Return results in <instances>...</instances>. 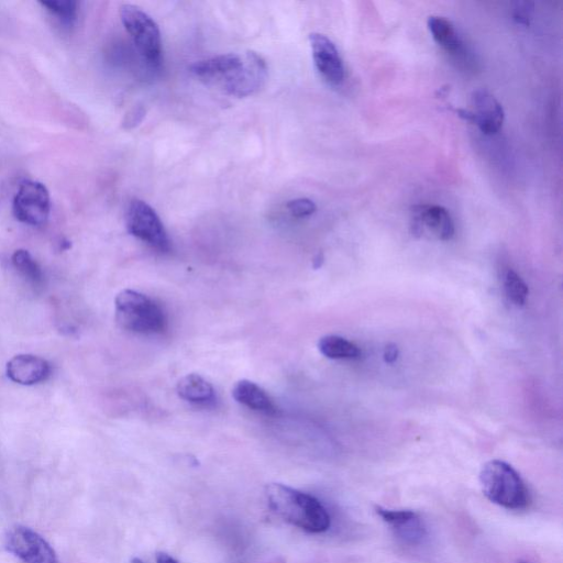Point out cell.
<instances>
[{
    "instance_id": "5bb4252c",
    "label": "cell",
    "mask_w": 563,
    "mask_h": 563,
    "mask_svg": "<svg viewBox=\"0 0 563 563\" xmlns=\"http://www.w3.org/2000/svg\"><path fill=\"white\" fill-rule=\"evenodd\" d=\"M233 396L239 404L250 408V410L267 415L278 413V408L269 394L255 382L249 380L237 382L233 389Z\"/></svg>"
},
{
    "instance_id": "7402d4cb",
    "label": "cell",
    "mask_w": 563,
    "mask_h": 563,
    "mask_svg": "<svg viewBox=\"0 0 563 563\" xmlns=\"http://www.w3.org/2000/svg\"><path fill=\"white\" fill-rule=\"evenodd\" d=\"M534 13V5L532 3L520 2L516 3L513 9V19L518 25L528 27Z\"/></svg>"
},
{
    "instance_id": "603a6c76",
    "label": "cell",
    "mask_w": 563,
    "mask_h": 563,
    "mask_svg": "<svg viewBox=\"0 0 563 563\" xmlns=\"http://www.w3.org/2000/svg\"><path fill=\"white\" fill-rule=\"evenodd\" d=\"M397 356H399V350H397L396 346L390 345L385 348L384 359L386 362L393 363L396 361Z\"/></svg>"
},
{
    "instance_id": "5b68a950",
    "label": "cell",
    "mask_w": 563,
    "mask_h": 563,
    "mask_svg": "<svg viewBox=\"0 0 563 563\" xmlns=\"http://www.w3.org/2000/svg\"><path fill=\"white\" fill-rule=\"evenodd\" d=\"M120 17L143 57L149 63L159 65L162 42L160 29L156 22L145 11L132 5L121 7Z\"/></svg>"
},
{
    "instance_id": "cb8c5ba5",
    "label": "cell",
    "mask_w": 563,
    "mask_h": 563,
    "mask_svg": "<svg viewBox=\"0 0 563 563\" xmlns=\"http://www.w3.org/2000/svg\"><path fill=\"white\" fill-rule=\"evenodd\" d=\"M157 562L158 563H178L171 556H169L168 554H164V553H159L157 555Z\"/></svg>"
},
{
    "instance_id": "30bf717a",
    "label": "cell",
    "mask_w": 563,
    "mask_h": 563,
    "mask_svg": "<svg viewBox=\"0 0 563 563\" xmlns=\"http://www.w3.org/2000/svg\"><path fill=\"white\" fill-rule=\"evenodd\" d=\"M309 41H311L313 59L320 75L333 86L344 82L345 66L335 43L322 33H312Z\"/></svg>"
},
{
    "instance_id": "52a82bcc",
    "label": "cell",
    "mask_w": 563,
    "mask_h": 563,
    "mask_svg": "<svg viewBox=\"0 0 563 563\" xmlns=\"http://www.w3.org/2000/svg\"><path fill=\"white\" fill-rule=\"evenodd\" d=\"M13 211L20 223L30 226L46 224L51 211L47 187L33 181L21 183L14 198Z\"/></svg>"
},
{
    "instance_id": "7a4b0ae2",
    "label": "cell",
    "mask_w": 563,
    "mask_h": 563,
    "mask_svg": "<svg viewBox=\"0 0 563 563\" xmlns=\"http://www.w3.org/2000/svg\"><path fill=\"white\" fill-rule=\"evenodd\" d=\"M120 327L140 335H159L168 327L163 308L148 295L134 290L121 291L115 300Z\"/></svg>"
},
{
    "instance_id": "e0dca14e",
    "label": "cell",
    "mask_w": 563,
    "mask_h": 563,
    "mask_svg": "<svg viewBox=\"0 0 563 563\" xmlns=\"http://www.w3.org/2000/svg\"><path fill=\"white\" fill-rule=\"evenodd\" d=\"M428 29L434 40L439 46L445 48L447 51L456 52L462 47L461 38L454 25L449 20L443 17L432 16L429 17Z\"/></svg>"
},
{
    "instance_id": "d6986e66",
    "label": "cell",
    "mask_w": 563,
    "mask_h": 563,
    "mask_svg": "<svg viewBox=\"0 0 563 563\" xmlns=\"http://www.w3.org/2000/svg\"><path fill=\"white\" fill-rule=\"evenodd\" d=\"M504 290L507 297L517 306L526 304L528 287L516 272L509 270L504 274Z\"/></svg>"
},
{
    "instance_id": "d4e9b609",
    "label": "cell",
    "mask_w": 563,
    "mask_h": 563,
    "mask_svg": "<svg viewBox=\"0 0 563 563\" xmlns=\"http://www.w3.org/2000/svg\"><path fill=\"white\" fill-rule=\"evenodd\" d=\"M323 262H324L323 253H319V255L314 260V268L318 269L322 267Z\"/></svg>"
},
{
    "instance_id": "9a60e30c",
    "label": "cell",
    "mask_w": 563,
    "mask_h": 563,
    "mask_svg": "<svg viewBox=\"0 0 563 563\" xmlns=\"http://www.w3.org/2000/svg\"><path fill=\"white\" fill-rule=\"evenodd\" d=\"M176 392L182 400L192 404L208 406L216 402L214 386L200 374L185 375L176 385Z\"/></svg>"
},
{
    "instance_id": "7c38bea8",
    "label": "cell",
    "mask_w": 563,
    "mask_h": 563,
    "mask_svg": "<svg viewBox=\"0 0 563 563\" xmlns=\"http://www.w3.org/2000/svg\"><path fill=\"white\" fill-rule=\"evenodd\" d=\"M8 378L21 385H35L46 381L51 367L47 360L33 355H19L7 363Z\"/></svg>"
},
{
    "instance_id": "8fae6325",
    "label": "cell",
    "mask_w": 563,
    "mask_h": 563,
    "mask_svg": "<svg viewBox=\"0 0 563 563\" xmlns=\"http://www.w3.org/2000/svg\"><path fill=\"white\" fill-rule=\"evenodd\" d=\"M472 124H476L484 135L498 134L504 123V109L496 98L487 90H477L472 94Z\"/></svg>"
},
{
    "instance_id": "4316f807",
    "label": "cell",
    "mask_w": 563,
    "mask_h": 563,
    "mask_svg": "<svg viewBox=\"0 0 563 563\" xmlns=\"http://www.w3.org/2000/svg\"><path fill=\"white\" fill-rule=\"evenodd\" d=\"M517 563H531V562H527V561H520V562H517Z\"/></svg>"
},
{
    "instance_id": "9c48e42d",
    "label": "cell",
    "mask_w": 563,
    "mask_h": 563,
    "mask_svg": "<svg viewBox=\"0 0 563 563\" xmlns=\"http://www.w3.org/2000/svg\"><path fill=\"white\" fill-rule=\"evenodd\" d=\"M413 234L447 241L455 235V225L446 208L439 205H418L413 208Z\"/></svg>"
},
{
    "instance_id": "3957f363",
    "label": "cell",
    "mask_w": 563,
    "mask_h": 563,
    "mask_svg": "<svg viewBox=\"0 0 563 563\" xmlns=\"http://www.w3.org/2000/svg\"><path fill=\"white\" fill-rule=\"evenodd\" d=\"M481 488L485 496L504 509H526L531 496L520 474L501 460L485 463L480 472Z\"/></svg>"
},
{
    "instance_id": "2e32d148",
    "label": "cell",
    "mask_w": 563,
    "mask_h": 563,
    "mask_svg": "<svg viewBox=\"0 0 563 563\" xmlns=\"http://www.w3.org/2000/svg\"><path fill=\"white\" fill-rule=\"evenodd\" d=\"M322 355L333 360H357L361 357L360 349L349 340L339 336H325L318 342Z\"/></svg>"
},
{
    "instance_id": "4fadbf2b",
    "label": "cell",
    "mask_w": 563,
    "mask_h": 563,
    "mask_svg": "<svg viewBox=\"0 0 563 563\" xmlns=\"http://www.w3.org/2000/svg\"><path fill=\"white\" fill-rule=\"evenodd\" d=\"M375 512L382 518L383 522L394 529L397 535L408 540V542L415 543L425 536V528L421 518L413 511L386 510L377 506Z\"/></svg>"
},
{
    "instance_id": "44dd1931",
    "label": "cell",
    "mask_w": 563,
    "mask_h": 563,
    "mask_svg": "<svg viewBox=\"0 0 563 563\" xmlns=\"http://www.w3.org/2000/svg\"><path fill=\"white\" fill-rule=\"evenodd\" d=\"M287 209L296 218H305L316 212V205L308 198H297L287 204Z\"/></svg>"
},
{
    "instance_id": "484cf974",
    "label": "cell",
    "mask_w": 563,
    "mask_h": 563,
    "mask_svg": "<svg viewBox=\"0 0 563 563\" xmlns=\"http://www.w3.org/2000/svg\"><path fill=\"white\" fill-rule=\"evenodd\" d=\"M131 563H143L140 559L135 558Z\"/></svg>"
},
{
    "instance_id": "ba28073f",
    "label": "cell",
    "mask_w": 563,
    "mask_h": 563,
    "mask_svg": "<svg viewBox=\"0 0 563 563\" xmlns=\"http://www.w3.org/2000/svg\"><path fill=\"white\" fill-rule=\"evenodd\" d=\"M6 548L22 563H61L47 540L28 527L11 529L6 537Z\"/></svg>"
},
{
    "instance_id": "ffe728a7",
    "label": "cell",
    "mask_w": 563,
    "mask_h": 563,
    "mask_svg": "<svg viewBox=\"0 0 563 563\" xmlns=\"http://www.w3.org/2000/svg\"><path fill=\"white\" fill-rule=\"evenodd\" d=\"M50 13L58 17L63 25L72 26L77 17V3L74 0H50V2H41Z\"/></svg>"
},
{
    "instance_id": "ac0fdd59",
    "label": "cell",
    "mask_w": 563,
    "mask_h": 563,
    "mask_svg": "<svg viewBox=\"0 0 563 563\" xmlns=\"http://www.w3.org/2000/svg\"><path fill=\"white\" fill-rule=\"evenodd\" d=\"M13 264L15 269L33 285L43 282L42 270L35 259L27 250L20 249L14 253Z\"/></svg>"
},
{
    "instance_id": "277c9868",
    "label": "cell",
    "mask_w": 563,
    "mask_h": 563,
    "mask_svg": "<svg viewBox=\"0 0 563 563\" xmlns=\"http://www.w3.org/2000/svg\"><path fill=\"white\" fill-rule=\"evenodd\" d=\"M267 77V64L255 52L238 54L236 62L214 85L237 97H246L260 90Z\"/></svg>"
},
{
    "instance_id": "6da1fadb",
    "label": "cell",
    "mask_w": 563,
    "mask_h": 563,
    "mask_svg": "<svg viewBox=\"0 0 563 563\" xmlns=\"http://www.w3.org/2000/svg\"><path fill=\"white\" fill-rule=\"evenodd\" d=\"M271 510L283 521L312 534L328 531L330 516L314 496L280 483L269 484L266 490Z\"/></svg>"
},
{
    "instance_id": "8992f818",
    "label": "cell",
    "mask_w": 563,
    "mask_h": 563,
    "mask_svg": "<svg viewBox=\"0 0 563 563\" xmlns=\"http://www.w3.org/2000/svg\"><path fill=\"white\" fill-rule=\"evenodd\" d=\"M127 228L130 235L146 242L160 252H169L171 242L158 214L147 203L134 200L127 213Z\"/></svg>"
}]
</instances>
